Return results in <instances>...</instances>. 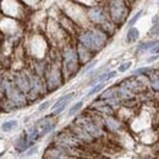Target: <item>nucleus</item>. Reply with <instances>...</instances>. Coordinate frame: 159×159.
<instances>
[{"instance_id":"nucleus-16","label":"nucleus","mask_w":159,"mask_h":159,"mask_svg":"<svg viewBox=\"0 0 159 159\" xmlns=\"http://www.w3.org/2000/svg\"><path fill=\"white\" fill-rule=\"evenodd\" d=\"M94 65H97V60H93L92 63H90V64H88V66H86V67H85V70H83V72H87V71H88L90 69H92V67H93Z\"/></svg>"},{"instance_id":"nucleus-11","label":"nucleus","mask_w":159,"mask_h":159,"mask_svg":"<svg viewBox=\"0 0 159 159\" xmlns=\"http://www.w3.org/2000/svg\"><path fill=\"white\" fill-rule=\"evenodd\" d=\"M82 105H83V102H77V103L69 110V115H73L76 111H78V110L82 108Z\"/></svg>"},{"instance_id":"nucleus-4","label":"nucleus","mask_w":159,"mask_h":159,"mask_svg":"<svg viewBox=\"0 0 159 159\" xmlns=\"http://www.w3.org/2000/svg\"><path fill=\"white\" fill-rule=\"evenodd\" d=\"M28 143H30V141L27 140V136H26V135H22V136L17 140V142H16V144H15V149L21 153V152L26 151V148L28 147Z\"/></svg>"},{"instance_id":"nucleus-3","label":"nucleus","mask_w":159,"mask_h":159,"mask_svg":"<svg viewBox=\"0 0 159 159\" xmlns=\"http://www.w3.org/2000/svg\"><path fill=\"white\" fill-rule=\"evenodd\" d=\"M65 65L69 70H72L76 67V54L73 50H67L65 53Z\"/></svg>"},{"instance_id":"nucleus-13","label":"nucleus","mask_w":159,"mask_h":159,"mask_svg":"<svg viewBox=\"0 0 159 159\" xmlns=\"http://www.w3.org/2000/svg\"><path fill=\"white\" fill-rule=\"evenodd\" d=\"M156 44H158V42H154V40H152V42H146V43H142V44L140 45V49H149L151 47H153V45H156Z\"/></svg>"},{"instance_id":"nucleus-12","label":"nucleus","mask_w":159,"mask_h":159,"mask_svg":"<svg viewBox=\"0 0 159 159\" xmlns=\"http://www.w3.org/2000/svg\"><path fill=\"white\" fill-rule=\"evenodd\" d=\"M141 15H142V11H138V12H137V14H136L131 20H130V22H128V27H133V25L137 22V20L141 17Z\"/></svg>"},{"instance_id":"nucleus-7","label":"nucleus","mask_w":159,"mask_h":159,"mask_svg":"<svg viewBox=\"0 0 159 159\" xmlns=\"http://www.w3.org/2000/svg\"><path fill=\"white\" fill-rule=\"evenodd\" d=\"M138 37H140V32L137 28H135V27H130V31L127 33V42H135V40H137L138 39Z\"/></svg>"},{"instance_id":"nucleus-2","label":"nucleus","mask_w":159,"mask_h":159,"mask_svg":"<svg viewBox=\"0 0 159 159\" xmlns=\"http://www.w3.org/2000/svg\"><path fill=\"white\" fill-rule=\"evenodd\" d=\"M125 14V6L121 0H115L111 4V15L115 21H121Z\"/></svg>"},{"instance_id":"nucleus-18","label":"nucleus","mask_w":159,"mask_h":159,"mask_svg":"<svg viewBox=\"0 0 159 159\" xmlns=\"http://www.w3.org/2000/svg\"><path fill=\"white\" fill-rule=\"evenodd\" d=\"M158 5H159V1H158Z\"/></svg>"},{"instance_id":"nucleus-14","label":"nucleus","mask_w":159,"mask_h":159,"mask_svg":"<svg viewBox=\"0 0 159 159\" xmlns=\"http://www.w3.org/2000/svg\"><path fill=\"white\" fill-rule=\"evenodd\" d=\"M130 67H131V61H127V63L121 64V65L119 66V71H120V72H125Z\"/></svg>"},{"instance_id":"nucleus-8","label":"nucleus","mask_w":159,"mask_h":159,"mask_svg":"<svg viewBox=\"0 0 159 159\" xmlns=\"http://www.w3.org/2000/svg\"><path fill=\"white\" fill-rule=\"evenodd\" d=\"M16 127H17V121L16 120H9V121H6V123H4L1 125V128H2L4 132H10Z\"/></svg>"},{"instance_id":"nucleus-1","label":"nucleus","mask_w":159,"mask_h":159,"mask_svg":"<svg viewBox=\"0 0 159 159\" xmlns=\"http://www.w3.org/2000/svg\"><path fill=\"white\" fill-rule=\"evenodd\" d=\"M104 40L105 37L98 32H88L81 36V42L83 43V45L91 49H99L103 45Z\"/></svg>"},{"instance_id":"nucleus-6","label":"nucleus","mask_w":159,"mask_h":159,"mask_svg":"<svg viewBox=\"0 0 159 159\" xmlns=\"http://www.w3.org/2000/svg\"><path fill=\"white\" fill-rule=\"evenodd\" d=\"M73 94H75V93H69V94L63 95L61 98H59V99L56 100V103L53 105V109H56V108L60 107V105H66V104L73 98Z\"/></svg>"},{"instance_id":"nucleus-9","label":"nucleus","mask_w":159,"mask_h":159,"mask_svg":"<svg viewBox=\"0 0 159 159\" xmlns=\"http://www.w3.org/2000/svg\"><path fill=\"white\" fill-rule=\"evenodd\" d=\"M116 75V71H110V72H108V73H103L100 77H98L97 78V81H100V82H105V81H108V80H110V78H113L114 76Z\"/></svg>"},{"instance_id":"nucleus-10","label":"nucleus","mask_w":159,"mask_h":159,"mask_svg":"<svg viewBox=\"0 0 159 159\" xmlns=\"http://www.w3.org/2000/svg\"><path fill=\"white\" fill-rule=\"evenodd\" d=\"M104 86H105V82H100V83H98L97 86H94V87L88 92V95L91 97V95H93L94 93H97V92H99L100 90H103V88H104Z\"/></svg>"},{"instance_id":"nucleus-15","label":"nucleus","mask_w":159,"mask_h":159,"mask_svg":"<svg viewBox=\"0 0 159 159\" xmlns=\"http://www.w3.org/2000/svg\"><path fill=\"white\" fill-rule=\"evenodd\" d=\"M49 104H50V102H44L42 105H39V108H38V110L39 111H43V110H45L48 107H49Z\"/></svg>"},{"instance_id":"nucleus-5","label":"nucleus","mask_w":159,"mask_h":159,"mask_svg":"<svg viewBox=\"0 0 159 159\" xmlns=\"http://www.w3.org/2000/svg\"><path fill=\"white\" fill-rule=\"evenodd\" d=\"M90 16H91V19H92L94 22H103V21L105 20L103 11H102L100 9H98V7H94V9H92V10L90 11Z\"/></svg>"},{"instance_id":"nucleus-17","label":"nucleus","mask_w":159,"mask_h":159,"mask_svg":"<svg viewBox=\"0 0 159 159\" xmlns=\"http://www.w3.org/2000/svg\"><path fill=\"white\" fill-rule=\"evenodd\" d=\"M37 149H38L37 147H34V148H32V149H30V151L27 152V156H31V154H33V153H36V152H37Z\"/></svg>"}]
</instances>
